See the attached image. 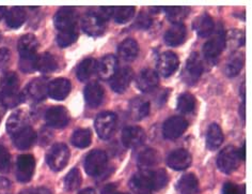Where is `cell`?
Here are the masks:
<instances>
[{"label":"cell","instance_id":"cell-23","mask_svg":"<svg viewBox=\"0 0 252 194\" xmlns=\"http://www.w3.org/2000/svg\"><path fill=\"white\" fill-rule=\"evenodd\" d=\"M20 80L15 72H5L0 79V89L2 96H14L18 93Z\"/></svg>","mask_w":252,"mask_h":194},{"label":"cell","instance_id":"cell-19","mask_svg":"<svg viewBox=\"0 0 252 194\" xmlns=\"http://www.w3.org/2000/svg\"><path fill=\"white\" fill-rule=\"evenodd\" d=\"M118 59L113 55H106L96 65V73L100 79H110L117 72Z\"/></svg>","mask_w":252,"mask_h":194},{"label":"cell","instance_id":"cell-2","mask_svg":"<svg viewBox=\"0 0 252 194\" xmlns=\"http://www.w3.org/2000/svg\"><path fill=\"white\" fill-rule=\"evenodd\" d=\"M68 159H70V150L62 143L55 144L46 155L47 164L55 172H59L64 168Z\"/></svg>","mask_w":252,"mask_h":194},{"label":"cell","instance_id":"cell-53","mask_svg":"<svg viewBox=\"0 0 252 194\" xmlns=\"http://www.w3.org/2000/svg\"><path fill=\"white\" fill-rule=\"evenodd\" d=\"M5 112V106L3 104V101H2V97H1V93H0V115H3V113Z\"/></svg>","mask_w":252,"mask_h":194},{"label":"cell","instance_id":"cell-41","mask_svg":"<svg viewBox=\"0 0 252 194\" xmlns=\"http://www.w3.org/2000/svg\"><path fill=\"white\" fill-rule=\"evenodd\" d=\"M243 66H244V58L242 54L233 55L230 58L228 65H226V69H225L228 77L230 78L236 77V75L241 72Z\"/></svg>","mask_w":252,"mask_h":194},{"label":"cell","instance_id":"cell-54","mask_svg":"<svg viewBox=\"0 0 252 194\" xmlns=\"http://www.w3.org/2000/svg\"><path fill=\"white\" fill-rule=\"evenodd\" d=\"M7 13V8L5 7H0V20L4 16V14Z\"/></svg>","mask_w":252,"mask_h":194},{"label":"cell","instance_id":"cell-27","mask_svg":"<svg viewBox=\"0 0 252 194\" xmlns=\"http://www.w3.org/2000/svg\"><path fill=\"white\" fill-rule=\"evenodd\" d=\"M118 53L119 56L125 61H133L136 59L139 53V45L136 42V40L128 38V39H125L120 43L118 47Z\"/></svg>","mask_w":252,"mask_h":194},{"label":"cell","instance_id":"cell-39","mask_svg":"<svg viewBox=\"0 0 252 194\" xmlns=\"http://www.w3.org/2000/svg\"><path fill=\"white\" fill-rule=\"evenodd\" d=\"M196 109V99L190 93H183L178 100V110L183 114H188Z\"/></svg>","mask_w":252,"mask_h":194},{"label":"cell","instance_id":"cell-13","mask_svg":"<svg viewBox=\"0 0 252 194\" xmlns=\"http://www.w3.org/2000/svg\"><path fill=\"white\" fill-rule=\"evenodd\" d=\"M45 119L48 126L61 129L67 126L70 121V116H68V112L63 106H53L47 110Z\"/></svg>","mask_w":252,"mask_h":194},{"label":"cell","instance_id":"cell-49","mask_svg":"<svg viewBox=\"0 0 252 194\" xmlns=\"http://www.w3.org/2000/svg\"><path fill=\"white\" fill-rule=\"evenodd\" d=\"M10 181L3 177H0V194H7L10 189Z\"/></svg>","mask_w":252,"mask_h":194},{"label":"cell","instance_id":"cell-48","mask_svg":"<svg viewBox=\"0 0 252 194\" xmlns=\"http://www.w3.org/2000/svg\"><path fill=\"white\" fill-rule=\"evenodd\" d=\"M222 194H239L238 188L234 184L232 183H226L223 186L222 189Z\"/></svg>","mask_w":252,"mask_h":194},{"label":"cell","instance_id":"cell-51","mask_svg":"<svg viewBox=\"0 0 252 194\" xmlns=\"http://www.w3.org/2000/svg\"><path fill=\"white\" fill-rule=\"evenodd\" d=\"M237 152H238L239 159L245 160V158H246V145H245V143H244V145L241 147V149L237 150Z\"/></svg>","mask_w":252,"mask_h":194},{"label":"cell","instance_id":"cell-15","mask_svg":"<svg viewBox=\"0 0 252 194\" xmlns=\"http://www.w3.org/2000/svg\"><path fill=\"white\" fill-rule=\"evenodd\" d=\"M180 66L179 57L172 52L162 53L157 61V70L165 78L172 75Z\"/></svg>","mask_w":252,"mask_h":194},{"label":"cell","instance_id":"cell-28","mask_svg":"<svg viewBox=\"0 0 252 194\" xmlns=\"http://www.w3.org/2000/svg\"><path fill=\"white\" fill-rule=\"evenodd\" d=\"M186 27L184 24H174L165 34V41L169 46H178L185 41Z\"/></svg>","mask_w":252,"mask_h":194},{"label":"cell","instance_id":"cell-16","mask_svg":"<svg viewBox=\"0 0 252 194\" xmlns=\"http://www.w3.org/2000/svg\"><path fill=\"white\" fill-rule=\"evenodd\" d=\"M191 155L187 152L186 149H176L168 155L167 158V164L169 167L175 171H183L186 170L189 165L191 164Z\"/></svg>","mask_w":252,"mask_h":194},{"label":"cell","instance_id":"cell-12","mask_svg":"<svg viewBox=\"0 0 252 194\" xmlns=\"http://www.w3.org/2000/svg\"><path fill=\"white\" fill-rule=\"evenodd\" d=\"M133 78L134 73L129 67H123L119 69L110 78V86L112 90L118 93L124 92L131 83Z\"/></svg>","mask_w":252,"mask_h":194},{"label":"cell","instance_id":"cell-33","mask_svg":"<svg viewBox=\"0 0 252 194\" xmlns=\"http://www.w3.org/2000/svg\"><path fill=\"white\" fill-rule=\"evenodd\" d=\"M150 113V103L143 99H135L129 105V115L135 120H141Z\"/></svg>","mask_w":252,"mask_h":194},{"label":"cell","instance_id":"cell-17","mask_svg":"<svg viewBox=\"0 0 252 194\" xmlns=\"http://www.w3.org/2000/svg\"><path fill=\"white\" fill-rule=\"evenodd\" d=\"M72 88L71 82L67 78H55L52 82L48 83L47 95L54 100H64Z\"/></svg>","mask_w":252,"mask_h":194},{"label":"cell","instance_id":"cell-10","mask_svg":"<svg viewBox=\"0 0 252 194\" xmlns=\"http://www.w3.org/2000/svg\"><path fill=\"white\" fill-rule=\"evenodd\" d=\"M81 27L87 35L99 37L105 33L106 22L96 13H88L81 20Z\"/></svg>","mask_w":252,"mask_h":194},{"label":"cell","instance_id":"cell-47","mask_svg":"<svg viewBox=\"0 0 252 194\" xmlns=\"http://www.w3.org/2000/svg\"><path fill=\"white\" fill-rule=\"evenodd\" d=\"M135 25L138 29H148L152 25V20L147 14H140L136 20Z\"/></svg>","mask_w":252,"mask_h":194},{"label":"cell","instance_id":"cell-1","mask_svg":"<svg viewBox=\"0 0 252 194\" xmlns=\"http://www.w3.org/2000/svg\"><path fill=\"white\" fill-rule=\"evenodd\" d=\"M108 157L103 150L95 149L87 155L85 160V170L88 175L92 177H98L107 168Z\"/></svg>","mask_w":252,"mask_h":194},{"label":"cell","instance_id":"cell-34","mask_svg":"<svg viewBox=\"0 0 252 194\" xmlns=\"http://www.w3.org/2000/svg\"><path fill=\"white\" fill-rule=\"evenodd\" d=\"M26 21V12L22 7H13L9 12H7L5 22L11 28H18Z\"/></svg>","mask_w":252,"mask_h":194},{"label":"cell","instance_id":"cell-36","mask_svg":"<svg viewBox=\"0 0 252 194\" xmlns=\"http://www.w3.org/2000/svg\"><path fill=\"white\" fill-rule=\"evenodd\" d=\"M92 134L89 129H77L72 135V144L77 148H86L91 144Z\"/></svg>","mask_w":252,"mask_h":194},{"label":"cell","instance_id":"cell-46","mask_svg":"<svg viewBox=\"0 0 252 194\" xmlns=\"http://www.w3.org/2000/svg\"><path fill=\"white\" fill-rule=\"evenodd\" d=\"M11 59V53L8 48H0V72H3L7 69Z\"/></svg>","mask_w":252,"mask_h":194},{"label":"cell","instance_id":"cell-42","mask_svg":"<svg viewBox=\"0 0 252 194\" xmlns=\"http://www.w3.org/2000/svg\"><path fill=\"white\" fill-rule=\"evenodd\" d=\"M81 175L78 168H73L64 178V188L67 191H74L78 189L81 185Z\"/></svg>","mask_w":252,"mask_h":194},{"label":"cell","instance_id":"cell-6","mask_svg":"<svg viewBox=\"0 0 252 194\" xmlns=\"http://www.w3.org/2000/svg\"><path fill=\"white\" fill-rule=\"evenodd\" d=\"M203 73V62L201 59L200 55L198 53H192L186 61L185 70H184V77L185 82L189 85L196 84L201 75Z\"/></svg>","mask_w":252,"mask_h":194},{"label":"cell","instance_id":"cell-25","mask_svg":"<svg viewBox=\"0 0 252 194\" xmlns=\"http://www.w3.org/2000/svg\"><path fill=\"white\" fill-rule=\"evenodd\" d=\"M159 162V155L153 148H146L138 155L137 164L141 171H150L151 167L155 166Z\"/></svg>","mask_w":252,"mask_h":194},{"label":"cell","instance_id":"cell-24","mask_svg":"<svg viewBox=\"0 0 252 194\" xmlns=\"http://www.w3.org/2000/svg\"><path fill=\"white\" fill-rule=\"evenodd\" d=\"M26 127H28V115L24 111L13 113L7 121V130L11 136L20 132L21 130Z\"/></svg>","mask_w":252,"mask_h":194},{"label":"cell","instance_id":"cell-14","mask_svg":"<svg viewBox=\"0 0 252 194\" xmlns=\"http://www.w3.org/2000/svg\"><path fill=\"white\" fill-rule=\"evenodd\" d=\"M146 141V132L140 127H126L122 132V143L127 148H137Z\"/></svg>","mask_w":252,"mask_h":194},{"label":"cell","instance_id":"cell-45","mask_svg":"<svg viewBox=\"0 0 252 194\" xmlns=\"http://www.w3.org/2000/svg\"><path fill=\"white\" fill-rule=\"evenodd\" d=\"M10 167V154L7 148L0 145V172H5Z\"/></svg>","mask_w":252,"mask_h":194},{"label":"cell","instance_id":"cell-50","mask_svg":"<svg viewBox=\"0 0 252 194\" xmlns=\"http://www.w3.org/2000/svg\"><path fill=\"white\" fill-rule=\"evenodd\" d=\"M22 194H52L46 188H36V189H31L24 191Z\"/></svg>","mask_w":252,"mask_h":194},{"label":"cell","instance_id":"cell-3","mask_svg":"<svg viewBox=\"0 0 252 194\" xmlns=\"http://www.w3.org/2000/svg\"><path fill=\"white\" fill-rule=\"evenodd\" d=\"M94 126L100 139L108 140L115 133L117 128V116L111 112L100 113L96 117Z\"/></svg>","mask_w":252,"mask_h":194},{"label":"cell","instance_id":"cell-11","mask_svg":"<svg viewBox=\"0 0 252 194\" xmlns=\"http://www.w3.org/2000/svg\"><path fill=\"white\" fill-rule=\"evenodd\" d=\"M129 186L137 194H148L153 190L152 171H140L136 173L129 181Z\"/></svg>","mask_w":252,"mask_h":194},{"label":"cell","instance_id":"cell-55","mask_svg":"<svg viewBox=\"0 0 252 194\" xmlns=\"http://www.w3.org/2000/svg\"><path fill=\"white\" fill-rule=\"evenodd\" d=\"M0 118H1V115H0Z\"/></svg>","mask_w":252,"mask_h":194},{"label":"cell","instance_id":"cell-5","mask_svg":"<svg viewBox=\"0 0 252 194\" xmlns=\"http://www.w3.org/2000/svg\"><path fill=\"white\" fill-rule=\"evenodd\" d=\"M225 47V34L222 29L216 31L203 46L204 57L209 61H215Z\"/></svg>","mask_w":252,"mask_h":194},{"label":"cell","instance_id":"cell-8","mask_svg":"<svg viewBox=\"0 0 252 194\" xmlns=\"http://www.w3.org/2000/svg\"><path fill=\"white\" fill-rule=\"evenodd\" d=\"M77 12L71 7L61 8L55 15V26L59 31L77 28Z\"/></svg>","mask_w":252,"mask_h":194},{"label":"cell","instance_id":"cell-44","mask_svg":"<svg viewBox=\"0 0 252 194\" xmlns=\"http://www.w3.org/2000/svg\"><path fill=\"white\" fill-rule=\"evenodd\" d=\"M152 181H153V190H160L168 183L167 173L163 170L152 171Z\"/></svg>","mask_w":252,"mask_h":194},{"label":"cell","instance_id":"cell-20","mask_svg":"<svg viewBox=\"0 0 252 194\" xmlns=\"http://www.w3.org/2000/svg\"><path fill=\"white\" fill-rule=\"evenodd\" d=\"M48 83L46 78H37L31 80L26 88L27 96L33 101H42L47 96Z\"/></svg>","mask_w":252,"mask_h":194},{"label":"cell","instance_id":"cell-56","mask_svg":"<svg viewBox=\"0 0 252 194\" xmlns=\"http://www.w3.org/2000/svg\"><path fill=\"white\" fill-rule=\"evenodd\" d=\"M118 194H122V193H118Z\"/></svg>","mask_w":252,"mask_h":194},{"label":"cell","instance_id":"cell-37","mask_svg":"<svg viewBox=\"0 0 252 194\" xmlns=\"http://www.w3.org/2000/svg\"><path fill=\"white\" fill-rule=\"evenodd\" d=\"M135 7L124 5V7H116L113 8L112 17L116 23L124 24L131 20V17L135 14Z\"/></svg>","mask_w":252,"mask_h":194},{"label":"cell","instance_id":"cell-18","mask_svg":"<svg viewBox=\"0 0 252 194\" xmlns=\"http://www.w3.org/2000/svg\"><path fill=\"white\" fill-rule=\"evenodd\" d=\"M137 87L142 92H150L154 90L159 83L158 74L151 69H144L140 71L137 78Z\"/></svg>","mask_w":252,"mask_h":194},{"label":"cell","instance_id":"cell-30","mask_svg":"<svg viewBox=\"0 0 252 194\" xmlns=\"http://www.w3.org/2000/svg\"><path fill=\"white\" fill-rule=\"evenodd\" d=\"M223 143L222 130L217 123H212L206 133V147L210 150L218 149Z\"/></svg>","mask_w":252,"mask_h":194},{"label":"cell","instance_id":"cell-43","mask_svg":"<svg viewBox=\"0 0 252 194\" xmlns=\"http://www.w3.org/2000/svg\"><path fill=\"white\" fill-rule=\"evenodd\" d=\"M36 60L37 55L21 56L20 58V68L25 73H32L36 70Z\"/></svg>","mask_w":252,"mask_h":194},{"label":"cell","instance_id":"cell-22","mask_svg":"<svg viewBox=\"0 0 252 194\" xmlns=\"http://www.w3.org/2000/svg\"><path fill=\"white\" fill-rule=\"evenodd\" d=\"M104 96H105V92H104L103 87L96 82L90 83L86 87L85 89L86 102L92 109H95L102 104Z\"/></svg>","mask_w":252,"mask_h":194},{"label":"cell","instance_id":"cell-21","mask_svg":"<svg viewBox=\"0 0 252 194\" xmlns=\"http://www.w3.org/2000/svg\"><path fill=\"white\" fill-rule=\"evenodd\" d=\"M12 141H13L15 147L21 150L28 149L33 145L36 141V133L31 127H26L21 130L20 132L12 135Z\"/></svg>","mask_w":252,"mask_h":194},{"label":"cell","instance_id":"cell-7","mask_svg":"<svg viewBox=\"0 0 252 194\" xmlns=\"http://www.w3.org/2000/svg\"><path fill=\"white\" fill-rule=\"evenodd\" d=\"M188 128V121L184 117L173 116L170 117L163 123L162 134L166 140H175L184 134Z\"/></svg>","mask_w":252,"mask_h":194},{"label":"cell","instance_id":"cell-38","mask_svg":"<svg viewBox=\"0 0 252 194\" xmlns=\"http://www.w3.org/2000/svg\"><path fill=\"white\" fill-rule=\"evenodd\" d=\"M165 10L169 21L173 24H182L189 13L187 7H167Z\"/></svg>","mask_w":252,"mask_h":194},{"label":"cell","instance_id":"cell-52","mask_svg":"<svg viewBox=\"0 0 252 194\" xmlns=\"http://www.w3.org/2000/svg\"><path fill=\"white\" fill-rule=\"evenodd\" d=\"M78 194H96L92 188H86V189L81 190Z\"/></svg>","mask_w":252,"mask_h":194},{"label":"cell","instance_id":"cell-4","mask_svg":"<svg viewBox=\"0 0 252 194\" xmlns=\"http://www.w3.org/2000/svg\"><path fill=\"white\" fill-rule=\"evenodd\" d=\"M239 161H241V159H239L237 150L233 146H228L219 153L217 158V166L222 173L231 174L238 167Z\"/></svg>","mask_w":252,"mask_h":194},{"label":"cell","instance_id":"cell-26","mask_svg":"<svg viewBox=\"0 0 252 194\" xmlns=\"http://www.w3.org/2000/svg\"><path fill=\"white\" fill-rule=\"evenodd\" d=\"M192 28L201 38H207L214 33V28H215V24H214L213 18L207 15L203 14L198 16L196 20L193 21Z\"/></svg>","mask_w":252,"mask_h":194},{"label":"cell","instance_id":"cell-40","mask_svg":"<svg viewBox=\"0 0 252 194\" xmlns=\"http://www.w3.org/2000/svg\"><path fill=\"white\" fill-rule=\"evenodd\" d=\"M78 38V30L77 28L59 31L58 36H57V43L60 47H66L68 45L73 44V43L77 40Z\"/></svg>","mask_w":252,"mask_h":194},{"label":"cell","instance_id":"cell-32","mask_svg":"<svg viewBox=\"0 0 252 194\" xmlns=\"http://www.w3.org/2000/svg\"><path fill=\"white\" fill-rule=\"evenodd\" d=\"M96 60L93 58H87L80 62L76 69V75L80 82H87L92 78L96 72Z\"/></svg>","mask_w":252,"mask_h":194},{"label":"cell","instance_id":"cell-35","mask_svg":"<svg viewBox=\"0 0 252 194\" xmlns=\"http://www.w3.org/2000/svg\"><path fill=\"white\" fill-rule=\"evenodd\" d=\"M58 68V64L54 56L49 53H44L37 56L36 70L42 73H52Z\"/></svg>","mask_w":252,"mask_h":194},{"label":"cell","instance_id":"cell-31","mask_svg":"<svg viewBox=\"0 0 252 194\" xmlns=\"http://www.w3.org/2000/svg\"><path fill=\"white\" fill-rule=\"evenodd\" d=\"M180 194H197L199 191V181L193 174H186L182 176L178 183Z\"/></svg>","mask_w":252,"mask_h":194},{"label":"cell","instance_id":"cell-29","mask_svg":"<svg viewBox=\"0 0 252 194\" xmlns=\"http://www.w3.org/2000/svg\"><path fill=\"white\" fill-rule=\"evenodd\" d=\"M39 47V42L33 35H25L21 37L17 43V49L21 56L36 55V49Z\"/></svg>","mask_w":252,"mask_h":194},{"label":"cell","instance_id":"cell-9","mask_svg":"<svg viewBox=\"0 0 252 194\" xmlns=\"http://www.w3.org/2000/svg\"><path fill=\"white\" fill-rule=\"evenodd\" d=\"M35 167L33 155H22L16 162V178L21 183H28L32 178Z\"/></svg>","mask_w":252,"mask_h":194}]
</instances>
